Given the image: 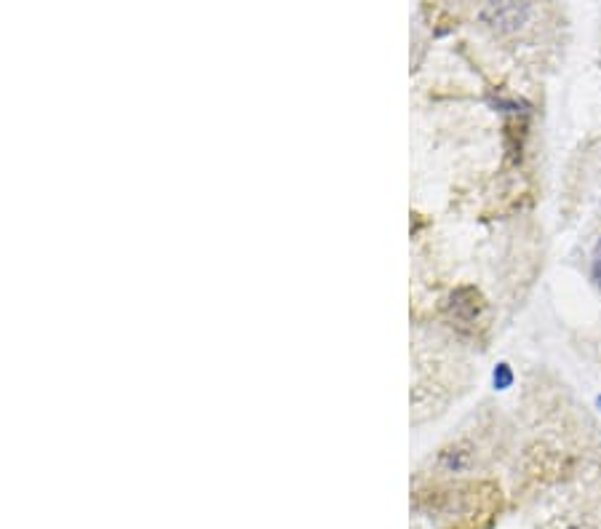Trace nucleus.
I'll return each mask as SVG.
<instances>
[{
	"label": "nucleus",
	"mask_w": 601,
	"mask_h": 529,
	"mask_svg": "<svg viewBox=\"0 0 601 529\" xmlns=\"http://www.w3.org/2000/svg\"><path fill=\"white\" fill-rule=\"evenodd\" d=\"M492 380H495L497 391H505V388H511V383H513L511 367H508V364H500V367L495 369V375H492Z\"/></svg>",
	"instance_id": "f257e3e1"
},
{
	"label": "nucleus",
	"mask_w": 601,
	"mask_h": 529,
	"mask_svg": "<svg viewBox=\"0 0 601 529\" xmlns=\"http://www.w3.org/2000/svg\"><path fill=\"white\" fill-rule=\"evenodd\" d=\"M593 278H596V284L601 286V241L593 249Z\"/></svg>",
	"instance_id": "f03ea898"
},
{
	"label": "nucleus",
	"mask_w": 601,
	"mask_h": 529,
	"mask_svg": "<svg viewBox=\"0 0 601 529\" xmlns=\"http://www.w3.org/2000/svg\"><path fill=\"white\" fill-rule=\"evenodd\" d=\"M564 529H601L599 524H593V521L583 519V521H572V524H567Z\"/></svg>",
	"instance_id": "7ed1b4c3"
}]
</instances>
